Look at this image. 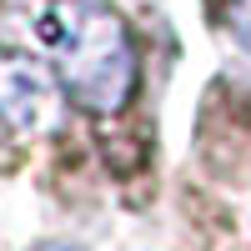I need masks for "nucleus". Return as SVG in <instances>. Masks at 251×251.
Returning a JSON list of instances; mask_svg holds the SVG:
<instances>
[{
	"mask_svg": "<svg viewBox=\"0 0 251 251\" xmlns=\"http://www.w3.org/2000/svg\"><path fill=\"white\" fill-rule=\"evenodd\" d=\"M35 251H71V246H35Z\"/></svg>",
	"mask_w": 251,
	"mask_h": 251,
	"instance_id": "nucleus-4",
	"label": "nucleus"
},
{
	"mask_svg": "<svg viewBox=\"0 0 251 251\" xmlns=\"http://www.w3.org/2000/svg\"><path fill=\"white\" fill-rule=\"evenodd\" d=\"M231 30H236V40L251 50V0H236L231 5Z\"/></svg>",
	"mask_w": 251,
	"mask_h": 251,
	"instance_id": "nucleus-3",
	"label": "nucleus"
},
{
	"mask_svg": "<svg viewBox=\"0 0 251 251\" xmlns=\"http://www.w3.org/2000/svg\"><path fill=\"white\" fill-rule=\"evenodd\" d=\"M0 121L15 131H50L60 121V86L35 55H0Z\"/></svg>",
	"mask_w": 251,
	"mask_h": 251,
	"instance_id": "nucleus-2",
	"label": "nucleus"
},
{
	"mask_svg": "<svg viewBox=\"0 0 251 251\" xmlns=\"http://www.w3.org/2000/svg\"><path fill=\"white\" fill-rule=\"evenodd\" d=\"M35 35L86 111L111 116L131 100L136 50L106 0H46L35 10Z\"/></svg>",
	"mask_w": 251,
	"mask_h": 251,
	"instance_id": "nucleus-1",
	"label": "nucleus"
}]
</instances>
